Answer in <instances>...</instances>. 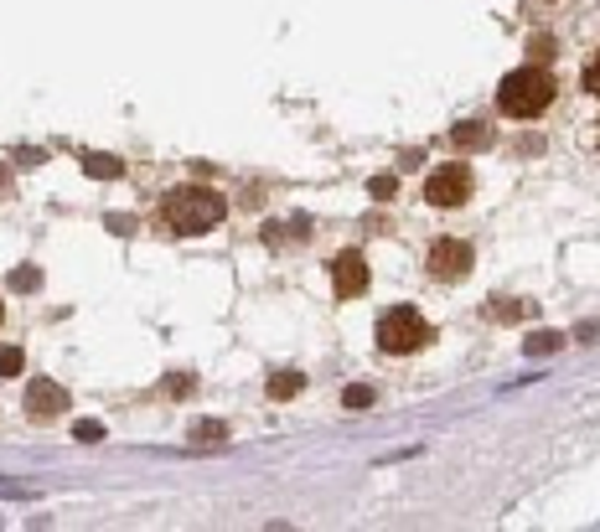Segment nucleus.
I'll return each instance as SVG.
<instances>
[{"label":"nucleus","instance_id":"f257e3e1","mask_svg":"<svg viewBox=\"0 0 600 532\" xmlns=\"http://www.w3.org/2000/svg\"><path fill=\"white\" fill-rule=\"evenodd\" d=\"M554 94H560V83H554V73L549 68H539V62H523V68H513L507 78H502L497 88V109L507 119H543L549 114V104H554Z\"/></svg>","mask_w":600,"mask_h":532},{"label":"nucleus","instance_id":"f03ea898","mask_svg":"<svg viewBox=\"0 0 600 532\" xmlns=\"http://www.w3.org/2000/svg\"><path fill=\"white\" fill-rule=\"evenodd\" d=\"M223 213H228V202L218 192H207V186H177V192L160 197V222L181 238H197L207 228H218Z\"/></svg>","mask_w":600,"mask_h":532},{"label":"nucleus","instance_id":"7ed1b4c3","mask_svg":"<svg viewBox=\"0 0 600 532\" xmlns=\"http://www.w3.org/2000/svg\"><path fill=\"white\" fill-rule=\"evenodd\" d=\"M430 341V326H424V316L415 311V305H394V311H383L379 316V347L383 352H415V347H424Z\"/></svg>","mask_w":600,"mask_h":532},{"label":"nucleus","instance_id":"20e7f679","mask_svg":"<svg viewBox=\"0 0 600 532\" xmlns=\"http://www.w3.org/2000/svg\"><path fill=\"white\" fill-rule=\"evenodd\" d=\"M471 192H477V177H471V166H460V160H451V166L424 177V202H430V207H466Z\"/></svg>","mask_w":600,"mask_h":532},{"label":"nucleus","instance_id":"39448f33","mask_svg":"<svg viewBox=\"0 0 600 532\" xmlns=\"http://www.w3.org/2000/svg\"><path fill=\"white\" fill-rule=\"evenodd\" d=\"M430 275L441 279V285L471 275V243H460V238H435V243H430Z\"/></svg>","mask_w":600,"mask_h":532},{"label":"nucleus","instance_id":"423d86ee","mask_svg":"<svg viewBox=\"0 0 600 532\" xmlns=\"http://www.w3.org/2000/svg\"><path fill=\"white\" fill-rule=\"evenodd\" d=\"M332 290L341 300H358L368 290V258L362 254H337L332 258Z\"/></svg>","mask_w":600,"mask_h":532},{"label":"nucleus","instance_id":"0eeeda50","mask_svg":"<svg viewBox=\"0 0 600 532\" xmlns=\"http://www.w3.org/2000/svg\"><path fill=\"white\" fill-rule=\"evenodd\" d=\"M26 414H32V419H58V414H68V394H62L58 383L37 377V383L26 388Z\"/></svg>","mask_w":600,"mask_h":532},{"label":"nucleus","instance_id":"6e6552de","mask_svg":"<svg viewBox=\"0 0 600 532\" xmlns=\"http://www.w3.org/2000/svg\"><path fill=\"white\" fill-rule=\"evenodd\" d=\"M580 88L585 94H600V52H590V62L580 68Z\"/></svg>","mask_w":600,"mask_h":532},{"label":"nucleus","instance_id":"1a4fd4ad","mask_svg":"<svg viewBox=\"0 0 600 532\" xmlns=\"http://www.w3.org/2000/svg\"><path fill=\"white\" fill-rule=\"evenodd\" d=\"M290 394H300V373H280L269 383V398H290Z\"/></svg>","mask_w":600,"mask_h":532},{"label":"nucleus","instance_id":"9d476101","mask_svg":"<svg viewBox=\"0 0 600 532\" xmlns=\"http://www.w3.org/2000/svg\"><path fill=\"white\" fill-rule=\"evenodd\" d=\"M560 341L564 336H554V331H539L533 341H528V356H543V352H560Z\"/></svg>","mask_w":600,"mask_h":532},{"label":"nucleus","instance_id":"9b49d317","mask_svg":"<svg viewBox=\"0 0 600 532\" xmlns=\"http://www.w3.org/2000/svg\"><path fill=\"white\" fill-rule=\"evenodd\" d=\"M21 367H26V356H21L16 347H5V352H0V377H16Z\"/></svg>","mask_w":600,"mask_h":532},{"label":"nucleus","instance_id":"f8f14e48","mask_svg":"<svg viewBox=\"0 0 600 532\" xmlns=\"http://www.w3.org/2000/svg\"><path fill=\"white\" fill-rule=\"evenodd\" d=\"M368 192H373L379 202H388L394 192H399V181H394V177H373V186H368Z\"/></svg>","mask_w":600,"mask_h":532},{"label":"nucleus","instance_id":"ddd939ff","mask_svg":"<svg viewBox=\"0 0 600 532\" xmlns=\"http://www.w3.org/2000/svg\"><path fill=\"white\" fill-rule=\"evenodd\" d=\"M368 403H373V388H347V409H368Z\"/></svg>","mask_w":600,"mask_h":532},{"label":"nucleus","instance_id":"4468645a","mask_svg":"<svg viewBox=\"0 0 600 532\" xmlns=\"http://www.w3.org/2000/svg\"><path fill=\"white\" fill-rule=\"evenodd\" d=\"M197 439H202V445H213V439L223 445V424H197Z\"/></svg>","mask_w":600,"mask_h":532},{"label":"nucleus","instance_id":"2eb2a0df","mask_svg":"<svg viewBox=\"0 0 600 532\" xmlns=\"http://www.w3.org/2000/svg\"><path fill=\"white\" fill-rule=\"evenodd\" d=\"M88 171H99V177H120V166H115V160H88Z\"/></svg>","mask_w":600,"mask_h":532},{"label":"nucleus","instance_id":"dca6fc26","mask_svg":"<svg viewBox=\"0 0 600 532\" xmlns=\"http://www.w3.org/2000/svg\"><path fill=\"white\" fill-rule=\"evenodd\" d=\"M79 439H83V445H94V439H104V430H99V424H79Z\"/></svg>","mask_w":600,"mask_h":532},{"label":"nucleus","instance_id":"f3484780","mask_svg":"<svg viewBox=\"0 0 600 532\" xmlns=\"http://www.w3.org/2000/svg\"><path fill=\"white\" fill-rule=\"evenodd\" d=\"M0 316H5V305H0Z\"/></svg>","mask_w":600,"mask_h":532},{"label":"nucleus","instance_id":"a211bd4d","mask_svg":"<svg viewBox=\"0 0 600 532\" xmlns=\"http://www.w3.org/2000/svg\"><path fill=\"white\" fill-rule=\"evenodd\" d=\"M549 5H554V0H549Z\"/></svg>","mask_w":600,"mask_h":532}]
</instances>
